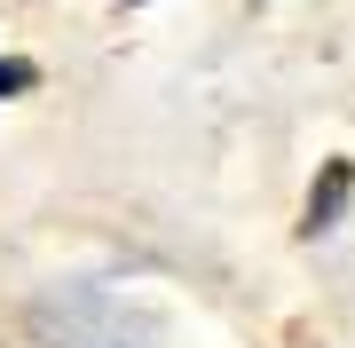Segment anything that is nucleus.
<instances>
[{"mask_svg": "<svg viewBox=\"0 0 355 348\" xmlns=\"http://www.w3.org/2000/svg\"><path fill=\"white\" fill-rule=\"evenodd\" d=\"M40 348H158V324L142 301L111 293V285H64L32 309Z\"/></svg>", "mask_w": 355, "mask_h": 348, "instance_id": "f257e3e1", "label": "nucleus"}, {"mask_svg": "<svg viewBox=\"0 0 355 348\" xmlns=\"http://www.w3.org/2000/svg\"><path fill=\"white\" fill-rule=\"evenodd\" d=\"M347 190V167H324V190H316V222H331V206H340Z\"/></svg>", "mask_w": 355, "mask_h": 348, "instance_id": "f03ea898", "label": "nucleus"}, {"mask_svg": "<svg viewBox=\"0 0 355 348\" xmlns=\"http://www.w3.org/2000/svg\"><path fill=\"white\" fill-rule=\"evenodd\" d=\"M16 88H32V72L24 64H0V95H16Z\"/></svg>", "mask_w": 355, "mask_h": 348, "instance_id": "7ed1b4c3", "label": "nucleus"}]
</instances>
